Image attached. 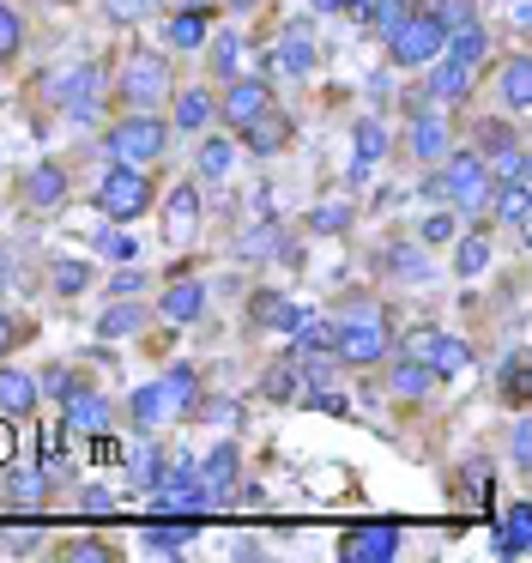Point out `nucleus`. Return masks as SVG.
I'll return each instance as SVG.
<instances>
[{"label": "nucleus", "instance_id": "f257e3e1", "mask_svg": "<svg viewBox=\"0 0 532 563\" xmlns=\"http://www.w3.org/2000/svg\"><path fill=\"white\" fill-rule=\"evenodd\" d=\"M430 195L435 200H454L459 212H472V219H478L484 207H490V164L478 158V152H454V158L442 164V176H435L430 183Z\"/></svg>", "mask_w": 532, "mask_h": 563}, {"label": "nucleus", "instance_id": "f03ea898", "mask_svg": "<svg viewBox=\"0 0 532 563\" xmlns=\"http://www.w3.org/2000/svg\"><path fill=\"white\" fill-rule=\"evenodd\" d=\"M97 207H103V219L115 224H133L145 207H152V183H145L140 164H115V170L97 183Z\"/></svg>", "mask_w": 532, "mask_h": 563}, {"label": "nucleus", "instance_id": "7ed1b4c3", "mask_svg": "<svg viewBox=\"0 0 532 563\" xmlns=\"http://www.w3.org/2000/svg\"><path fill=\"white\" fill-rule=\"evenodd\" d=\"M442 43H447V31L435 25L430 13H418V7H411V19H406V25H394V31H387V55H394L399 67H430L435 55H442Z\"/></svg>", "mask_w": 532, "mask_h": 563}, {"label": "nucleus", "instance_id": "20e7f679", "mask_svg": "<svg viewBox=\"0 0 532 563\" xmlns=\"http://www.w3.org/2000/svg\"><path fill=\"white\" fill-rule=\"evenodd\" d=\"M394 352V333H387V321H333V357L339 364H381V357Z\"/></svg>", "mask_w": 532, "mask_h": 563}, {"label": "nucleus", "instance_id": "39448f33", "mask_svg": "<svg viewBox=\"0 0 532 563\" xmlns=\"http://www.w3.org/2000/svg\"><path fill=\"white\" fill-rule=\"evenodd\" d=\"M164 98H169V67H164V55H133L128 74H121V103H128L133 115H152Z\"/></svg>", "mask_w": 532, "mask_h": 563}, {"label": "nucleus", "instance_id": "423d86ee", "mask_svg": "<svg viewBox=\"0 0 532 563\" xmlns=\"http://www.w3.org/2000/svg\"><path fill=\"white\" fill-rule=\"evenodd\" d=\"M103 146L115 152L121 164H157L164 158V122H157V115H128V122L109 128Z\"/></svg>", "mask_w": 532, "mask_h": 563}, {"label": "nucleus", "instance_id": "0eeeda50", "mask_svg": "<svg viewBox=\"0 0 532 563\" xmlns=\"http://www.w3.org/2000/svg\"><path fill=\"white\" fill-rule=\"evenodd\" d=\"M406 352L418 357V364L430 369V376H459V369L472 364L466 340H459V333H442V328H418V333L406 340Z\"/></svg>", "mask_w": 532, "mask_h": 563}, {"label": "nucleus", "instance_id": "6e6552de", "mask_svg": "<svg viewBox=\"0 0 532 563\" xmlns=\"http://www.w3.org/2000/svg\"><path fill=\"white\" fill-rule=\"evenodd\" d=\"M339 558H345V563H394L399 558V527L394 521L351 527V533L339 539Z\"/></svg>", "mask_w": 532, "mask_h": 563}, {"label": "nucleus", "instance_id": "1a4fd4ad", "mask_svg": "<svg viewBox=\"0 0 532 563\" xmlns=\"http://www.w3.org/2000/svg\"><path fill=\"white\" fill-rule=\"evenodd\" d=\"M193 485H200L206 509H218V503L236 490V442H218V449L206 454L200 466H193Z\"/></svg>", "mask_w": 532, "mask_h": 563}, {"label": "nucleus", "instance_id": "9d476101", "mask_svg": "<svg viewBox=\"0 0 532 563\" xmlns=\"http://www.w3.org/2000/svg\"><path fill=\"white\" fill-rule=\"evenodd\" d=\"M103 67L97 62H85V67H73V86H67V98H60V110H67V122H97V110H103Z\"/></svg>", "mask_w": 532, "mask_h": 563}, {"label": "nucleus", "instance_id": "9b49d317", "mask_svg": "<svg viewBox=\"0 0 532 563\" xmlns=\"http://www.w3.org/2000/svg\"><path fill=\"white\" fill-rule=\"evenodd\" d=\"M266 110H273V91H266L261 79H242V74L230 79L224 103H218V115H224V122L236 128V134H242V128L254 122V115H266Z\"/></svg>", "mask_w": 532, "mask_h": 563}, {"label": "nucleus", "instance_id": "f8f14e48", "mask_svg": "<svg viewBox=\"0 0 532 563\" xmlns=\"http://www.w3.org/2000/svg\"><path fill=\"white\" fill-rule=\"evenodd\" d=\"M60 406H67V418H60V424H67V430H85V437L109 430V418H115V412H109V400L91 388V382H79V388H73Z\"/></svg>", "mask_w": 532, "mask_h": 563}, {"label": "nucleus", "instance_id": "ddd939ff", "mask_svg": "<svg viewBox=\"0 0 532 563\" xmlns=\"http://www.w3.org/2000/svg\"><path fill=\"white\" fill-rule=\"evenodd\" d=\"M24 200H31L36 212L67 207V170H55V164H36V170L24 176Z\"/></svg>", "mask_w": 532, "mask_h": 563}, {"label": "nucleus", "instance_id": "4468645a", "mask_svg": "<svg viewBox=\"0 0 532 563\" xmlns=\"http://www.w3.org/2000/svg\"><path fill=\"white\" fill-rule=\"evenodd\" d=\"M193 224H200V188L181 183L176 195H169V207H164V231H169V243H188Z\"/></svg>", "mask_w": 532, "mask_h": 563}, {"label": "nucleus", "instance_id": "2eb2a0df", "mask_svg": "<svg viewBox=\"0 0 532 563\" xmlns=\"http://www.w3.org/2000/svg\"><path fill=\"white\" fill-rule=\"evenodd\" d=\"M157 316H164V321H200L206 316V285L176 279L164 297H157Z\"/></svg>", "mask_w": 532, "mask_h": 563}, {"label": "nucleus", "instance_id": "dca6fc26", "mask_svg": "<svg viewBox=\"0 0 532 563\" xmlns=\"http://www.w3.org/2000/svg\"><path fill=\"white\" fill-rule=\"evenodd\" d=\"M248 321H254V328H273V333H290L302 321V309L290 303V297H278V291H254Z\"/></svg>", "mask_w": 532, "mask_h": 563}, {"label": "nucleus", "instance_id": "f3484780", "mask_svg": "<svg viewBox=\"0 0 532 563\" xmlns=\"http://www.w3.org/2000/svg\"><path fill=\"white\" fill-rule=\"evenodd\" d=\"M430 98H435V103L472 98V67H459V62H447V55H435V62H430Z\"/></svg>", "mask_w": 532, "mask_h": 563}, {"label": "nucleus", "instance_id": "a211bd4d", "mask_svg": "<svg viewBox=\"0 0 532 563\" xmlns=\"http://www.w3.org/2000/svg\"><path fill=\"white\" fill-rule=\"evenodd\" d=\"M502 110L508 115L532 110V62L527 55H508V67H502Z\"/></svg>", "mask_w": 532, "mask_h": 563}, {"label": "nucleus", "instance_id": "6ab92c4d", "mask_svg": "<svg viewBox=\"0 0 532 563\" xmlns=\"http://www.w3.org/2000/svg\"><path fill=\"white\" fill-rule=\"evenodd\" d=\"M442 152H447V122L430 115V110H418V122H411V158L442 164Z\"/></svg>", "mask_w": 532, "mask_h": 563}, {"label": "nucleus", "instance_id": "aec40b11", "mask_svg": "<svg viewBox=\"0 0 532 563\" xmlns=\"http://www.w3.org/2000/svg\"><path fill=\"white\" fill-rule=\"evenodd\" d=\"M128 412H133V424H140V430H157L164 418H176V400H169L164 382H152V388H140L128 400Z\"/></svg>", "mask_w": 532, "mask_h": 563}, {"label": "nucleus", "instance_id": "412c9836", "mask_svg": "<svg viewBox=\"0 0 532 563\" xmlns=\"http://www.w3.org/2000/svg\"><path fill=\"white\" fill-rule=\"evenodd\" d=\"M157 473H164V442H133L128 449V485L145 497V490L157 485Z\"/></svg>", "mask_w": 532, "mask_h": 563}, {"label": "nucleus", "instance_id": "4be33fe9", "mask_svg": "<svg viewBox=\"0 0 532 563\" xmlns=\"http://www.w3.org/2000/svg\"><path fill=\"white\" fill-rule=\"evenodd\" d=\"M484 49H490V37H484V25H459V31H447V43H442V55H447V62L472 67V74H478Z\"/></svg>", "mask_w": 532, "mask_h": 563}, {"label": "nucleus", "instance_id": "5701e85b", "mask_svg": "<svg viewBox=\"0 0 532 563\" xmlns=\"http://www.w3.org/2000/svg\"><path fill=\"white\" fill-rule=\"evenodd\" d=\"M278 67H285L290 79L314 74V37H309V31H297V25H290L285 37H278Z\"/></svg>", "mask_w": 532, "mask_h": 563}, {"label": "nucleus", "instance_id": "b1692460", "mask_svg": "<svg viewBox=\"0 0 532 563\" xmlns=\"http://www.w3.org/2000/svg\"><path fill=\"white\" fill-rule=\"evenodd\" d=\"M496 551H502V558H527L532 551V509L527 503H514V509L502 515V539H496Z\"/></svg>", "mask_w": 532, "mask_h": 563}, {"label": "nucleus", "instance_id": "393cba45", "mask_svg": "<svg viewBox=\"0 0 532 563\" xmlns=\"http://www.w3.org/2000/svg\"><path fill=\"white\" fill-rule=\"evenodd\" d=\"M430 388H435V376L418 364V357H399V364L387 369V394H406V400H423Z\"/></svg>", "mask_w": 532, "mask_h": 563}, {"label": "nucleus", "instance_id": "a878e982", "mask_svg": "<svg viewBox=\"0 0 532 563\" xmlns=\"http://www.w3.org/2000/svg\"><path fill=\"white\" fill-rule=\"evenodd\" d=\"M212 115H218V98L212 91H181L176 98V128H188V134H200V128H212Z\"/></svg>", "mask_w": 532, "mask_h": 563}, {"label": "nucleus", "instance_id": "bb28decb", "mask_svg": "<svg viewBox=\"0 0 532 563\" xmlns=\"http://www.w3.org/2000/svg\"><path fill=\"white\" fill-rule=\"evenodd\" d=\"M242 140H248V152H261V158H266V152H278V146L290 140V122L266 110V115H254V122L242 128Z\"/></svg>", "mask_w": 532, "mask_h": 563}, {"label": "nucleus", "instance_id": "cd10ccee", "mask_svg": "<svg viewBox=\"0 0 532 563\" xmlns=\"http://www.w3.org/2000/svg\"><path fill=\"white\" fill-rule=\"evenodd\" d=\"M36 406V382L19 376V369H0V412L7 418H24Z\"/></svg>", "mask_w": 532, "mask_h": 563}, {"label": "nucleus", "instance_id": "c85d7f7f", "mask_svg": "<svg viewBox=\"0 0 532 563\" xmlns=\"http://www.w3.org/2000/svg\"><path fill=\"white\" fill-rule=\"evenodd\" d=\"M193 527H200V515H181V521H152V527H145V545L169 558V551H181L193 539Z\"/></svg>", "mask_w": 532, "mask_h": 563}, {"label": "nucleus", "instance_id": "c756f323", "mask_svg": "<svg viewBox=\"0 0 532 563\" xmlns=\"http://www.w3.org/2000/svg\"><path fill=\"white\" fill-rule=\"evenodd\" d=\"M261 394H266V400H302V394H309V376H302V369H297V357H290V364L266 369Z\"/></svg>", "mask_w": 532, "mask_h": 563}, {"label": "nucleus", "instance_id": "7c9ffc66", "mask_svg": "<svg viewBox=\"0 0 532 563\" xmlns=\"http://www.w3.org/2000/svg\"><path fill=\"white\" fill-rule=\"evenodd\" d=\"M145 328V309L140 303H115L103 321H97V340H128V333Z\"/></svg>", "mask_w": 532, "mask_h": 563}, {"label": "nucleus", "instance_id": "2f4dec72", "mask_svg": "<svg viewBox=\"0 0 532 563\" xmlns=\"http://www.w3.org/2000/svg\"><path fill=\"white\" fill-rule=\"evenodd\" d=\"M351 140H357V176L369 170V164L387 158V128L381 122H357V134H351Z\"/></svg>", "mask_w": 532, "mask_h": 563}, {"label": "nucleus", "instance_id": "473e14b6", "mask_svg": "<svg viewBox=\"0 0 532 563\" xmlns=\"http://www.w3.org/2000/svg\"><path fill=\"white\" fill-rule=\"evenodd\" d=\"M164 388H169V400H176V418H188L193 406H200V394H193V388H200V376H193L188 364H176V369H169V376H164Z\"/></svg>", "mask_w": 532, "mask_h": 563}, {"label": "nucleus", "instance_id": "72a5a7b5", "mask_svg": "<svg viewBox=\"0 0 532 563\" xmlns=\"http://www.w3.org/2000/svg\"><path fill=\"white\" fill-rule=\"evenodd\" d=\"M363 19H369L375 37H387L394 25H406V19H411V0H369V7H363Z\"/></svg>", "mask_w": 532, "mask_h": 563}, {"label": "nucleus", "instance_id": "f704fd0d", "mask_svg": "<svg viewBox=\"0 0 532 563\" xmlns=\"http://www.w3.org/2000/svg\"><path fill=\"white\" fill-rule=\"evenodd\" d=\"M230 164H236V140H224V134H212V140H200V176H224Z\"/></svg>", "mask_w": 532, "mask_h": 563}, {"label": "nucleus", "instance_id": "c9c22d12", "mask_svg": "<svg viewBox=\"0 0 532 563\" xmlns=\"http://www.w3.org/2000/svg\"><path fill=\"white\" fill-rule=\"evenodd\" d=\"M423 13H430L435 25H442V31H459V25H478V7H472V0H430V7H423Z\"/></svg>", "mask_w": 532, "mask_h": 563}, {"label": "nucleus", "instance_id": "e433bc0d", "mask_svg": "<svg viewBox=\"0 0 532 563\" xmlns=\"http://www.w3.org/2000/svg\"><path fill=\"white\" fill-rule=\"evenodd\" d=\"M169 43H176V49H200V43H206V13H193V7H188V13H176V19H169Z\"/></svg>", "mask_w": 532, "mask_h": 563}, {"label": "nucleus", "instance_id": "4c0bfd02", "mask_svg": "<svg viewBox=\"0 0 532 563\" xmlns=\"http://www.w3.org/2000/svg\"><path fill=\"white\" fill-rule=\"evenodd\" d=\"M490 200H496V212H502V219L514 224V231H527V200H532V195H527V183H508L502 195H490Z\"/></svg>", "mask_w": 532, "mask_h": 563}, {"label": "nucleus", "instance_id": "58836bf2", "mask_svg": "<svg viewBox=\"0 0 532 563\" xmlns=\"http://www.w3.org/2000/svg\"><path fill=\"white\" fill-rule=\"evenodd\" d=\"M43 485H48L43 473H12L7 478V503L12 509H31V503H43Z\"/></svg>", "mask_w": 532, "mask_h": 563}, {"label": "nucleus", "instance_id": "ea45409f", "mask_svg": "<svg viewBox=\"0 0 532 563\" xmlns=\"http://www.w3.org/2000/svg\"><path fill=\"white\" fill-rule=\"evenodd\" d=\"M454 267L466 273V279H478V273L490 267V236H466V243H459V255H454Z\"/></svg>", "mask_w": 532, "mask_h": 563}, {"label": "nucleus", "instance_id": "a19ab883", "mask_svg": "<svg viewBox=\"0 0 532 563\" xmlns=\"http://www.w3.org/2000/svg\"><path fill=\"white\" fill-rule=\"evenodd\" d=\"M48 279H55L60 297H79L85 285H91V267H85V261H55V273H48Z\"/></svg>", "mask_w": 532, "mask_h": 563}, {"label": "nucleus", "instance_id": "79ce46f5", "mask_svg": "<svg viewBox=\"0 0 532 563\" xmlns=\"http://www.w3.org/2000/svg\"><path fill=\"white\" fill-rule=\"evenodd\" d=\"M273 249H285V231H278V224H261V231H248V236L236 243V255L261 261V255H273Z\"/></svg>", "mask_w": 532, "mask_h": 563}, {"label": "nucleus", "instance_id": "37998d69", "mask_svg": "<svg viewBox=\"0 0 532 563\" xmlns=\"http://www.w3.org/2000/svg\"><path fill=\"white\" fill-rule=\"evenodd\" d=\"M212 67H218L224 79H236V74H242V37H230V31H224V37L212 43Z\"/></svg>", "mask_w": 532, "mask_h": 563}, {"label": "nucleus", "instance_id": "c03bdc74", "mask_svg": "<svg viewBox=\"0 0 532 563\" xmlns=\"http://www.w3.org/2000/svg\"><path fill=\"white\" fill-rule=\"evenodd\" d=\"M496 382H502V400H514V406H520V400H527V357L514 352V357L502 364V376H496Z\"/></svg>", "mask_w": 532, "mask_h": 563}, {"label": "nucleus", "instance_id": "a18cd8bd", "mask_svg": "<svg viewBox=\"0 0 532 563\" xmlns=\"http://www.w3.org/2000/svg\"><path fill=\"white\" fill-rule=\"evenodd\" d=\"M351 224V200H321V207H314V231H345Z\"/></svg>", "mask_w": 532, "mask_h": 563}, {"label": "nucleus", "instance_id": "49530a36", "mask_svg": "<svg viewBox=\"0 0 532 563\" xmlns=\"http://www.w3.org/2000/svg\"><path fill=\"white\" fill-rule=\"evenodd\" d=\"M19 37H24L19 7H7V0H0V62H7V55H19Z\"/></svg>", "mask_w": 532, "mask_h": 563}, {"label": "nucleus", "instance_id": "de8ad7c7", "mask_svg": "<svg viewBox=\"0 0 532 563\" xmlns=\"http://www.w3.org/2000/svg\"><path fill=\"white\" fill-rule=\"evenodd\" d=\"M387 273H399V279H423V273H430V261L411 255V249H394V255H387Z\"/></svg>", "mask_w": 532, "mask_h": 563}, {"label": "nucleus", "instance_id": "09e8293b", "mask_svg": "<svg viewBox=\"0 0 532 563\" xmlns=\"http://www.w3.org/2000/svg\"><path fill=\"white\" fill-rule=\"evenodd\" d=\"M97 249H103L109 261H133V255H140V243H133V236H121V231H97Z\"/></svg>", "mask_w": 532, "mask_h": 563}, {"label": "nucleus", "instance_id": "8fccbe9b", "mask_svg": "<svg viewBox=\"0 0 532 563\" xmlns=\"http://www.w3.org/2000/svg\"><path fill=\"white\" fill-rule=\"evenodd\" d=\"M309 400L321 406V412H333V418H345V412H351V400H345L339 388H326V382H314V388H309Z\"/></svg>", "mask_w": 532, "mask_h": 563}, {"label": "nucleus", "instance_id": "3c124183", "mask_svg": "<svg viewBox=\"0 0 532 563\" xmlns=\"http://www.w3.org/2000/svg\"><path fill=\"white\" fill-rule=\"evenodd\" d=\"M103 7H109V19H115V25H133V19L152 13V0H103Z\"/></svg>", "mask_w": 532, "mask_h": 563}, {"label": "nucleus", "instance_id": "603ef678", "mask_svg": "<svg viewBox=\"0 0 532 563\" xmlns=\"http://www.w3.org/2000/svg\"><path fill=\"white\" fill-rule=\"evenodd\" d=\"M418 236H423V243H447V236H454V212H430Z\"/></svg>", "mask_w": 532, "mask_h": 563}, {"label": "nucleus", "instance_id": "864d4df0", "mask_svg": "<svg viewBox=\"0 0 532 563\" xmlns=\"http://www.w3.org/2000/svg\"><path fill=\"white\" fill-rule=\"evenodd\" d=\"M36 388H48V394H55V400H67V394L79 388V376H73V369H48V376L36 382Z\"/></svg>", "mask_w": 532, "mask_h": 563}, {"label": "nucleus", "instance_id": "5fc2aeb1", "mask_svg": "<svg viewBox=\"0 0 532 563\" xmlns=\"http://www.w3.org/2000/svg\"><path fill=\"white\" fill-rule=\"evenodd\" d=\"M12 461H19V424L0 418V466H12Z\"/></svg>", "mask_w": 532, "mask_h": 563}, {"label": "nucleus", "instance_id": "6e6d98bb", "mask_svg": "<svg viewBox=\"0 0 532 563\" xmlns=\"http://www.w3.org/2000/svg\"><path fill=\"white\" fill-rule=\"evenodd\" d=\"M91 454H97V461H103V466H115V461H121V442H115V437H109V430H97V442H91Z\"/></svg>", "mask_w": 532, "mask_h": 563}, {"label": "nucleus", "instance_id": "4d7b16f0", "mask_svg": "<svg viewBox=\"0 0 532 563\" xmlns=\"http://www.w3.org/2000/svg\"><path fill=\"white\" fill-rule=\"evenodd\" d=\"M532 461V424H514V466Z\"/></svg>", "mask_w": 532, "mask_h": 563}, {"label": "nucleus", "instance_id": "13d9d810", "mask_svg": "<svg viewBox=\"0 0 532 563\" xmlns=\"http://www.w3.org/2000/svg\"><path fill=\"white\" fill-rule=\"evenodd\" d=\"M67 558L73 563H97V558H109V545H91V539H85V545H67Z\"/></svg>", "mask_w": 532, "mask_h": 563}, {"label": "nucleus", "instance_id": "bf43d9fd", "mask_svg": "<svg viewBox=\"0 0 532 563\" xmlns=\"http://www.w3.org/2000/svg\"><path fill=\"white\" fill-rule=\"evenodd\" d=\"M466 497H472V503H484V461H472V466H466Z\"/></svg>", "mask_w": 532, "mask_h": 563}, {"label": "nucleus", "instance_id": "052dcab7", "mask_svg": "<svg viewBox=\"0 0 532 563\" xmlns=\"http://www.w3.org/2000/svg\"><path fill=\"white\" fill-rule=\"evenodd\" d=\"M115 509V497H109V490H85V515H109Z\"/></svg>", "mask_w": 532, "mask_h": 563}, {"label": "nucleus", "instance_id": "680f3d73", "mask_svg": "<svg viewBox=\"0 0 532 563\" xmlns=\"http://www.w3.org/2000/svg\"><path fill=\"white\" fill-rule=\"evenodd\" d=\"M200 418H212V424H230V418H236V406H230V400H212V406H200Z\"/></svg>", "mask_w": 532, "mask_h": 563}, {"label": "nucleus", "instance_id": "e2e57ef3", "mask_svg": "<svg viewBox=\"0 0 532 563\" xmlns=\"http://www.w3.org/2000/svg\"><path fill=\"white\" fill-rule=\"evenodd\" d=\"M314 7H321V13H339V7H357V0H314Z\"/></svg>", "mask_w": 532, "mask_h": 563}, {"label": "nucleus", "instance_id": "0e129e2a", "mask_svg": "<svg viewBox=\"0 0 532 563\" xmlns=\"http://www.w3.org/2000/svg\"><path fill=\"white\" fill-rule=\"evenodd\" d=\"M7 345H12V321L0 316V352H7Z\"/></svg>", "mask_w": 532, "mask_h": 563}, {"label": "nucleus", "instance_id": "69168bd1", "mask_svg": "<svg viewBox=\"0 0 532 563\" xmlns=\"http://www.w3.org/2000/svg\"><path fill=\"white\" fill-rule=\"evenodd\" d=\"M188 7H193V13H212V7H218V0H188Z\"/></svg>", "mask_w": 532, "mask_h": 563}, {"label": "nucleus", "instance_id": "338daca9", "mask_svg": "<svg viewBox=\"0 0 532 563\" xmlns=\"http://www.w3.org/2000/svg\"><path fill=\"white\" fill-rule=\"evenodd\" d=\"M230 7H236V13H254V0H230Z\"/></svg>", "mask_w": 532, "mask_h": 563}]
</instances>
